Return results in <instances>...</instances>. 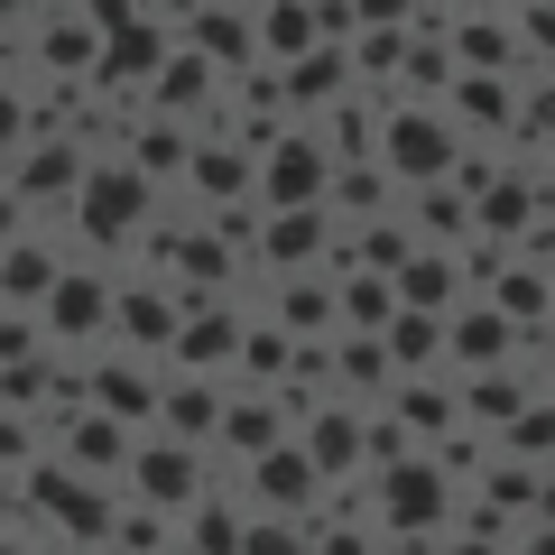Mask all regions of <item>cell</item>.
<instances>
[{
  "label": "cell",
  "instance_id": "obj_1",
  "mask_svg": "<svg viewBox=\"0 0 555 555\" xmlns=\"http://www.w3.org/2000/svg\"><path fill=\"white\" fill-rule=\"evenodd\" d=\"M398 158H408V177H426L444 149H436V130H398Z\"/></svg>",
  "mask_w": 555,
  "mask_h": 555
}]
</instances>
